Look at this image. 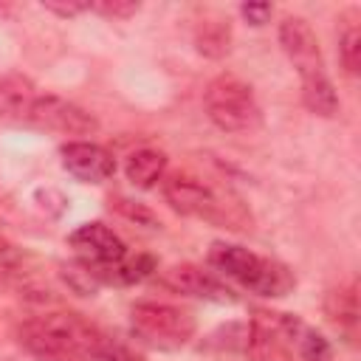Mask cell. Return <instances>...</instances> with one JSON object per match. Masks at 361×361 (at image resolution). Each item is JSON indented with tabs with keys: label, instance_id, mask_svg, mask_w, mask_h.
Segmentation results:
<instances>
[{
	"label": "cell",
	"instance_id": "20",
	"mask_svg": "<svg viewBox=\"0 0 361 361\" xmlns=\"http://www.w3.org/2000/svg\"><path fill=\"white\" fill-rule=\"evenodd\" d=\"M243 17H245L251 25H262V23H268V17H271V6H268V3H245V6H243Z\"/></svg>",
	"mask_w": 361,
	"mask_h": 361
},
{
	"label": "cell",
	"instance_id": "9",
	"mask_svg": "<svg viewBox=\"0 0 361 361\" xmlns=\"http://www.w3.org/2000/svg\"><path fill=\"white\" fill-rule=\"evenodd\" d=\"M59 155H62V166L82 183H102L116 172L113 155L93 141H68L59 149Z\"/></svg>",
	"mask_w": 361,
	"mask_h": 361
},
{
	"label": "cell",
	"instance_id": "18",
	"mask_svg": "<svg viewBox=\"0 0 361 361\" xmlns=\"http://www.w3.org/2000/svg\"><path fill=\"white\" fill-rule=\"evenodd\" d=\"M90 11H99V14H107V17H130L138 11V3H121V0H113V3H87Z\"/></svg>",
	"mask_w": 361,
	"mask_h": 361
},
{
	"label": "cell",
	"instance_id": "10",
	"mask_svg": "<svg viewBox=\"0 0 361 361\" xmlns=\"http://www.w3.org/2000/svg\"><path fill=\"white\" fill-rule=\"evenodd\" d=\"M161 285L183 293V296H197V299H212V302H231V290L209 271L197 268V265H172L166 271H161Z\"/></svg>",
	"mask_w": 361,
	"mask_h": 361
},
{
	"label": "cell",
	"instance_id": "15",
	"mask_svg": "<svg viewBox=\"0 0 361 361\" xmlns=\"http://www.w3.org/2000/svg\"><path fill=\"white\" fill-rule=\"evenodd\" d=\"M155 271V259L149 254H135V257H124L107 276V285H133V282H141L147 279L149 274Z\"/></svg>",
	"mask_w": 361,
	"mask_h": 361
},
{
	"label": "cell",
	"instance_id": "11",
	"mask_svg": "<svg viewBox=\"0 0 361 361\" xmlns=\"http://www.w3.org/2000/svg\"><path fill=\"white\" fill-rule=\"evenodd\" d=\"M245 353H248L254 361H296V353H293L290 344L282 338V333L274 327V322L268 319V313H259V316L251 322Z\"/></svg>",
	"mask_w": 361,
	"mask_h": 361
},
{
	"label": "cell",
	"instance_id": "14",
	"mask_svg": "<svg viewBox=\"0 0 361 361\" xmlns=\"http://www.w3.org/2000/svg\"><path fill=\"white\" fill-rule=\"evenodd\" d=\"M324 310H327V319L344 330L347 336H355V327H358V296H355V282H350L347 288H336L330 290L327 302H324Z\"/></svg>",
	"mask_w": 361,
	"mask_h": 361
},
{
	"label": "cell",
	"instance_id": "17",
	"mask_svg": "<svg viewBox=\"0 0 361 361\" xmlns=\"http://www.w3.org/2000/svg\"><path fill=\"white\" fill-rule=\"evenodd\" d=\"M20 274V251L0 240V279H11Z\"/></svg>",
	"mask_w": 361,
	"mask_h": 361
},
{
	"label": "cell",
	"instance_id": "16",
	"mask_svg": "<svg viewBox=\"0 0 361 361\" xmlns=\"http://www.w3.org/2000/svg\"><path fill=\"white\" fill-rule=\"evenodd\" d=\"M338 59L350 76L358 73V65H361V31H358V25L344 28V34L338 37Z\"/></svg>",
	"mask_w": 361,
	"mask_h": 361
},
{
	"label": "cell",
	"instance_id": "21",
	"mask_svg": "<svg viewBox=\"0 0 361 361\" xmlns=\"http://www.w3.org/2000/svg\"><path fill=\"white\" fill-rule=\"evenodd\" d=\"M45 8L62 14V17H71V14H79V11H87V3H54V0H45L42 3Z\"/></svg>",
	"mask_w": 361,
	"mask_h": 361
},
{
	"label": "cell",
	"instance_id": "7",
	"mask_svg": "<svg viewBox=\"0 0 361 361\" xmlns=\"http://www.w3.org/2000/svg\"><path fill=\"white\" fill-rule=\"evenodd\" d=\"M25 124L59 135H93L99 130V121L85 107L54 93H37Z\"/></svg>",
	"mask_w": 361,
	"mask_h": 361
},
{
	"label": "cell",
	"instance_id": "8",
	"mask_svg": "<svg viewBox=\"0 0 361 361\" xmlns=\"http://www.w3.org/2000/svg\"><path fill=\"white\" fill-rule=\"evenodd\" d=\"M164 197L178 214L209 220V223H231V217L226 214V203L217 197V192L212 186H206L197 178H189V175L166 178L164 180Z\"/></svg>",
	"mask_w": 361,
	"mask_h": 361
},
{
	"label": "cell",
	"instance_id": "2",
	"mask_svg": "<svg viewBox=\"0 0 361 361\" xmlns=\"http://www.w3.org/2000/svg\"><path fill=\"white\" fill-rule=\"evenodd\" d=\"M279 42H282V51L288 54L290 65L302 76V102H305V107L316 116H327V118L336 116L338 113V96H336L333 82L324 71L322 48H319V39H316L313 28L307 25V20L285 17L279 23Z\"/></svg>",
	"mask_w": 361,
	"mask_h": 361
},
{
	"label": "cell",
	"instance_id": "3",
	"mask_svg": "<svg viewBox=\"0 0 361 361\" xmlns=\"http://www.w3.org/2000/svg\"><path fill=\"white\" fill-rule=\"evenodd\" d=\"M209 265L220 274L234 279L237 285L248 288L251 293L259 296H288L296 288V276L290 274L288 265L259 257L243 245H231V243H214L209 248Z\"/></svg>",
	"mask_w": 361,
	"mask_h": 361
},
{
	"label": "cell",
	"instance_id": "1",
	"mask_svg": "<svg viewBox=\"0 0 361 361\" xmlns=\"http://www.w3.org/2000/svg\"><path fill=\"white\" fill-rule=\"evenodd\" d=\"M107 336L76 313H42L20 327V344L42 361H93Z\"/></svg>",
	"mask_w": 361,
	"mask_h": 361
},
{
	"label": "cell",
	"instance_id": "5",
	"mask_svg": "<svg viewBox=\"0 0 361 361\" xmlns=\"http://www.w3.org/2000/svg\"><path fill=\"white\" fill-rule=\"evenodd\" d=\"M133 333L158 350H178L195 336L192 313L164 305V302H138L130 310Z\"/></svg>",
	"mask_w": 361,
	"mask_h": 361
},
{
	"label": "cell",
	"instance_id": "19",
	"mask_svg": "<svg viewBox=\"0 0 361 361\" xmlns=\"http://www.w3.org/2000/svg\"><path fill=\"white\" fill-rule=\"evenodd\" d=\"M116 209H118L124 217L135 220V223H144V226H155V214H152L149 209H144V206L133 203V200H118V203H116Z\"/></svg>",
	"mask_w": 361,
	"mask_h": 361
},
{
	"label": "cell",
	"instance_id": "12",
	"mask_svg": "<svg viewBox=\"0 0 361 361\" xmlns=\"http://www.w3.org/2000/svg\"><path fill=\"white\" fill-rule=\"evenodd\" d=\"M34 99H37V87L28 76H23V73L0 76V118L25 124Z\"/></svg>",
	"mask_w": 361,
	"mask_h": 361
},
{
	"label": "cell",
	"instance_id": "4",
	"mask_svg": "<svg viewBox=\"0 0 361 361\" xmlns=\"http://www.w3.org/2000/svg\"><path fill=\"white\" fill-rule=\"evenodd\" d=\"M203 107L209 118L226 133H251L262 124V110L251 85L234 73H220L206 85Z\"/></svg>",
	"mask_w": 361,
	"mask_h": 361
},
{
	"label": "cell",
	"instance_id": "6",
	"mask_svg": "<svg viewBox=\"0 0 361 361\" xmlns=\"http://www.w3.org/2000/svg\"><path fill=\"white\" fill-rule=\"evenodd\" d=\"M71 248L79 257V265L93 276V282H107L110 271L127 257V245L121 237L104 223H85L68 237Z\"/></svg>",
	"mask_w": 361,
	"mask_h": 361
},
{
	"label": "cell",
	"instance_id": "13",
	"mask_svg": "<svg viewBox=\"0 0 361 361\" xmlns=\"http://www.w3.org/2000/svg\"><path fill=\"white\" fill-rule=\"evenodd\" d=\"M127 180L138 189H152L158 180H164L166 172V155L158 149H135L124 164Z\"/></svg>",
	"mask_w": 361,
	"mask_h": 361
}]
</instances>
